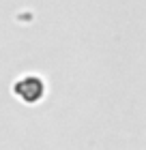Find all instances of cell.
Masks as SVG:
<instances>
[{
  "mask_svg": "<svg viewBox=\"0 0 146 150\" xmlns=\"http://www.w3.org/2000/svg\"><path fill=\"white\" fill-rule=\"evenodd\" d=\"M15 90L19 92V97H24V99H28V101H34V99L41 97L43 86H41V81H39L37 77H26V79H22V81L17 84Z\"/></svg>",
  "mask_w": 146,
  "mask_h": 150,
  "instance_id": "obj_1",
  "label": "cell"
}]
</instances>
